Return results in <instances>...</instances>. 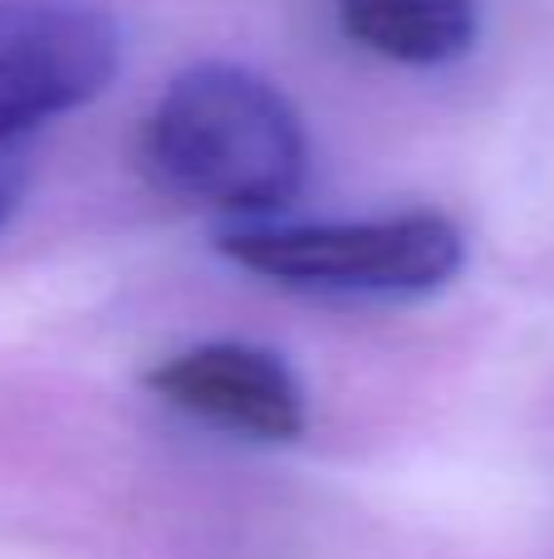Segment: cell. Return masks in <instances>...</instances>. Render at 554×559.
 Listing matches in <instances>:
<instances>
[{
  "label": "cell",
  "mask_w": 554,
  "mask_h": 559,
  "mask_svg": "<svg viewBox=\"0 0 554 559\" xmlns=\"http://www.w3.org/2000/svg\"><path fill=\"white\" fill-rule=\"evenodd\" d=\"M143 163L186 202L226 216H270L300 197L310 138L270 79L236 64H196L147 114Z\"/></svg>",
  "instance_id": "6da1fadb"
},
{
  "label": "cell",
  "mask_w": 554,
  "mask_h": 559,
  "mask_svg": "<svg viewBox=\"0 0 554 559\" xmlns=\"http://www.w3.org/2000/svg\"><path fill=\"white\" fill-rule=\"evenodd\" d=\"M241 271L285 289L359 299H418L442 289L467 261L461 231L437 212L363 222H255L221 236Z\"/></svg>",
  "instance_id": "7a4b0ae2"
},
{
  "label": "cell",
  "mask_w": 554,
  "mask_h": 559,
  "mask_svg": "<svg viewBox=\"0 0 554 559\" xmlns=\"http://www.w3.org/2000/svg\"><path fill=\"white\" fill-rule=\"evenodd\" d=\"M20 192H25V167H20L15 147H0V226L20 206Z\"/></svg>",
  "instance_id": "8992f818"
},
{
  "label": "cell",
  "mask_w": 554,
  "mask_h": 559,
  "mask_svg": "<svg viewBox=\"0 0 554 559\" xmlns=\"http://www.w3.org/2000/svg\"><path fill=\"white\" fill-rule=\"evenodd\" d=\"M167 407L255 442H294L304 432V393L280 354L255 344H196L147 373Z\"/></svg>",
  "instance_id": "277c9868"
},
{
  "label": "cell",
  "mask_w": 554,
  "mask_h": 559,
  "mask_svg": "<svg viewBox=\"0 0 554 559\" xmlns=\"http://www.w3.org/2000/svg\"><path fill=\"white\" fill-rule=\"evenodd\" d=\"M339 25L353 45L393 64H451L481 35L477 0H339Z\"/></svg>",
  "instance_id": "5b68a950"
},
{
  "label": "cell",
  "mask_w": 554,
  "mask_h": 559,
  "mask_svg": "<svg viewBox=\"0 0 554 559\" xmlns=\"http://www.w3.org/2000/svg\"><path fill=\"white\" fill-rule=\"evenodd\" d=\"M123 64V35L94 0H0V147L94 104Z\"/></svg>",
  "instance_id": "3957f363"
}]
</instances>
